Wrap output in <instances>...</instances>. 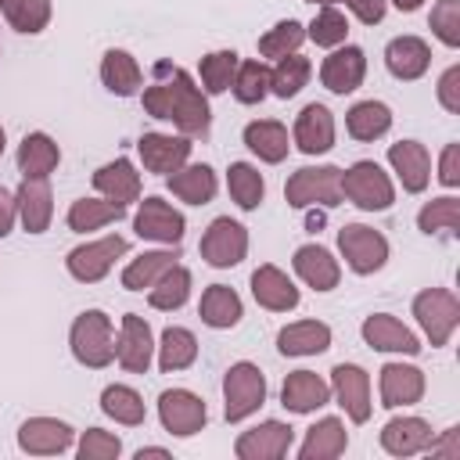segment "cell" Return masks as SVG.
I'll use <instances>...</instances> for the list:
<instances>
[{"label":"cell","instance_id":"cell-1","mask_svg":"<svg viewBox=\"0 0 460 460\" xmlns=\"http://www.w3.org/2000/svg\"><path fill=\"white\" fill-rule=\"evenodd\" d=\"M151 72H155V83L144 86L140 93L144 111L151 119L172 122L183 137H208L212 111H208L201 86H194V79L180 65H169V61H158Z\"/></svg>","mask_w":460,"mask_h":460},{"label":"cell","instance_id":"cell-27","mask_svg":"<svg viewBox=\"0 0 460 460\" xmlns=\"http://www.w3.org/2000/svg\"><path fill=\"white\" fill-rule=\"evenodd\" d=\"M61 162V147L47 133H25L18 144V172L22 180H47Z\"/></svg>","mask_w":460,"mask_h":460},{"label":"cell","instance_id":"cell-3","mask_svg":"<svg viewBox=\"0 0 460 460\" xmlns=\"http://www.w3.org/2000/svg\"><path fill=\"white\" fill-rule=\"evenodd\" d=\"M341 198H349L363 212H385L395 201V187L377 162L363 158V162H352L349 169H341Z\"/></svg>","mask_w":460,"mask_h":460},{"label":"cell","instance_id":"cell-49","mask_svg":"<svg viewBox=\"0 0 460 460\" xmlns=\"http://www.w3.org/2000/svg\"><path fill=\"white\" fill-rule=\"evenodd\" d=\"M305 36H309L316 47H331V50H334V47L345 43V36H349V22H345V14H341L334 4H327V7H320L316 18L309 22Z\"/></svg>","mask_w":460,"mask_h":460},{"label":"cell","instance_id":"cell-15","mask_svg":"<svg viewBox=\"0 0 460 460\" xmlns=\"http://www.w3.org/2000/svg\"><path fill=\"white\" fill-rule=\"evenodd\" d=\"M137 155L144 162V169L158 172V176H169L176 172L180 165H187L190 158V137H172V133H144L137 140Z\"/></svg>","mask_w":460,"mask_h":460},{"label":"cell","instance_id":"cell-30","mask_svg":"<svg viewBox=\"0 0 460 460\" xmlns=\"http://www.w3.org/2000/svg\"><path fill=\"white\" fill-rule=\"evenodd\" d=\"M165 187L180 198V201H187V205H208L212 198H216V172L205 165V162H198V165H180L176 172H169L165 176Z\"/></svg>","mask_w":460,"mask_h":460},{"label":"cell","instance_id":"cell-40","mask_svg":"<svg viewBox=\"0 0 460 460\" xmlns=\"http://www.w3.org/2000/svg\"><path fill=\"white\" fill-rule=\"evenodd\" d=\"M194 359H198V338L187 327H165L162 331V345H158V367H162V374L187 370Z\"/></svg>","mask_w":460,"mask_h":460},{"label":"cell","instance_id":"cell-9","mask_svg":"<svg viewBox=\"0 0 460 460\" xmlns=\"http://www.w3.org/2000/svg\"><path fill=\"white\" fill-rule=\"evenodd\" d=\"M201 259L208 262V266H216V270H230V266H237L244 255H248V230L237 223V219H230V216H219V219H212L208 223V230L201 234Z\"/></svg>","mask_w":460,"mask_h":460},{"label":"cell","instance_id":"cell-38","mask_svg":"<svg viewBox=\"0 0 460 460\" xmlns=\"http://www.w3.org/2000/svg\"><path fill=\"white\" fill-rule=\"evenodd\" d=\"M122 216H126V205H119V201H108V198H79L68 208V230H75V234L101 230V226H108V223H115Z\"/></svg>","mask_w":460,"mask_h":460},{"label":"cell","instance_id":"cell-6","mask_svg":"<svg viewBox=\"0 0 460 460\" xmlns=\"http://www.w3.org/2000/svg\"><path fill=\"white\" fill-rule=\"evenodd\" d=\"M338 248H341V259L349 262V270L359 277H370L388 262L385 234L374 226H363V223H345L338 230Z\"/></svg>","mask_w":460,"mask_h":460},{"label":"cell","instance_id":"cell-12","mask_svg":"<svg viewBox=\"0 0 460 460\" xmlns=\"http://www.w3.org/2000/svg\"><path fill=\"white\" fill-rule=\"evenodd\" d=\"M331 392L341 402V410L349 413L352 424H367L370 420V374L356 363H338L331 370Z\"/></svg>","mask_w":460,"mask_h":460},{"label":"cell","instance_id":"cell-24","mask_svg":"<svg viewBox=\"0 0 460 460\" xmlns=\"http://www.w3.org/2000/svg\"><path fill=\"white\" fill-rule=\"evenodd\" d=\"M385 65L395 79L402 83H413L428 72L431 65V47L420 40V36H395L388 47H385Z\"/></svg>","mask_w":460,"mask_h":460},{"label":"cell","instance_id":"cell-51","mask_svg":"<svg viewBox=\"0 0 460 460\" xmlns=\"http://www.w3.org/2000/svg\"><path fill=\"white\" fill-rule=\"evenodd\" d=\"M119 453H122V442L104 428H86L83 438H79V456L83 460H115Z\"/></svg>","mask_w":460,"mask_h":460},{"label":"cell","instance_id":"cell-19","mask_svg":"<svg viewBox=\"0 0 460 460\" xmlns=\"http://www.w3.org/2000/svg\"><path fill=\"white\" fill-rule=\"evenodd\" d=\"M388 162H392V169H395V176H399L406 194H420L428 187V180H431V155H428V147L420 140L392 144L388 147Z\"/></svg>","mask_w":460,"mask_h":460},{"label":"cell","instance_id":"cell-50","mask_svg":"<svg viewBox=\"0 0 460 460\" xmlns=\"http://www.w3.org/2000/svg\"><path fill=\"white\" fill-rule=\"evenodd\" d=\"M431 32L446 47H460V0H438L431 7Z\"/></svg>","mask_w":460,"mask_h":460},{"label":"cell","instance_id":"cell-4","mask_svg":"<svg viewBox=\"0 0 460 460\" xmlns=\"http://www.w3.org/2000/svg\"><path fill=\"white\" fill-rule=\"evenodd\" d=\"M284 198L291 208H334L341 201V169L338 165H305L298 172H291V180L284 183Z\"/></svg>","mask_w":460,"mask_h":460},{"label":"cell","instance_id":"cell-23","mask_svg":"<svg viewBox=\"0 0 460 460\" xmlns=\"http://www.w3.org/2000/svg\"><path fill=\"white\" fill-rule=\"evenodd\" d=\"M327 399H331V385L313 370H291L280 385V402L291 413H313L327 406Z\"/></svg>","mask_w":460,"mask_h":460},{"label":"cell","instance_id":"cell-5","mask_svg":"<svg viewBox=\"0 0 460 460\" xmlns=\"http://www.w3.org/2000/svg\"><path fill=\"white\" fill-rule=\"evenodd\" d=\"M262 402H266V377H262V370L255 363H248V359L234 363L226 370V377H223V413H226V420L237 424V420L252 417Z\"/></svg>","mask_w":460,"mask_h":460},{"label":"cell","instance_id":"cell-28","mask_svg":"<svg viewBox=\"0 0 460 460\" xmlns=\"http://www.w3.org/2000/svg\"><path fill=\"white\" fill-rule=\"evenodd\" d=\"M431 442V424L420 417H395L381 428V446L392 456H413L424 453Z\"/></svg>","mask_w":460,"mask_h":460},{"label":"cell","instance_id":"cell-59","mask_svg":"<svg viewBox=\"0 0 460 460\" xmlns=\"http://www.w3.org/2000/svg\"><path fill=\"white\" fill-rule=\"evenodd\" d=\"M4 144H7V137H4V126H0V155H4Z\"/></svg>","mask_w":460,"mask_h":460},{"label":"cell","instance_id":"cell-44","mask_svg":"<svg viewBox=\"0 0 460 460\" xmlns=\"http://www.w3.org/2000/svg\"><path fill=\"white\" fill-rule=\"evenodd\" d=\"M0 11L14 32H29V36L43 32L50 22V0H0Z\"/></svg>","mask_w":460,"mask_h":460},{"label":"cell","instance_id":"cell-39","mask_svg":"<svg viewBox=\"0 0 460 460\" xmlns=\"http://www.w3.org/2000/svg\"><path fill=\"white\" fill-rule=\"evenodd\" d=\"M190 298V270L187 266H169L151 288H147V302H151V309H165V313H172V309H180L183 302Z\"/></svg>","mask_w":460,"mask_h":460},{"label":"cell","instance_id":"cell-55","mask_svg":"<svg viewBox=\"0 0 460 460\" xmlns=\"http://www.w3.org/2000/svg\"><path fill=\"white\" fill-rule=\"evenodd\" d=\"M14 219H18V201H14V194L7 187H0V237L11 234Z\"/></svg>","mask_w":460,"mask_h":460},{"label":"cell","instance_id":"cell-56","mask_svg":"<svg viewBox=\"0 0 460 460\" xmlns=\"http://www.w3.org/2000/svg\"><path fill=\"white\" fill-rule=\"evenodd\" d=\"M456 435H460V428H449V431H446V438H442L438 446H435V442H428V449H431V453H442V456H453V460H456V456H460V449H456Z\"/></svg>","mask_w":460,"mask_h":460},{"label":"cell","instance_id":"cell-20","mask_svg":"<svg viewBox=\"0 0 460 460\" xmlns=\"http://www.w3.org/2000/svg\"><path fill=\"white\" fill-rule=\"evenodd\" d=\"M295 144L302 155H323L334 147V115L323 108V104H305L295 119V129H291Z\"/></svg>","mask_w":460,"mask_h":460},{"label":"cell","instance_id":"cell-34","mask_svg":"<svg viewBox=\"0 0 460 460\" xmlns=\"http://www.w3.org/2000/svg\"><path fill=\"white\" fill-rule=\"evenodd\" d=\"M101 83L115 93V97H133L137 90H140V83H144V72H140V65H137V58L129 54V50H108L104 58H101Z\"/></svg>","mask_w":460,"mask_h":460},{"label":"cell","instance_id":"cell-17","mask_svg":"<svg viewBox=\"0 0 460 460\" xmlns=\"http://www.w3.org/2000/svg\"><path fill=\"white\" fill-rule=\"evenodd\" d=\"M72 435L75 431L58 417H29L18 428V449L32 456H54L72 446Z\"/></svg>","mask_w":460,"mask_h":460},{"label":"cell","instance_id":"cell-16","mask_svg":"<svg viewBox=\"0 0 460 460\" xmlns=\"http://www.w3.org/2000/svg\"><path fill=\"white\" fill-rule=\"evenodd\" d=\"M363 75H367V54L359 47H352V43L334 47L323 58V65H320V83L331 93H352V90H359Z\"/></svg>","mask_w":460,"mask_h":460},{"label":"cell","instance_id":"cell-21","mask_svg":"<svg viewBox=\"0 0 460 460\" xmlns=\"http://www.w3.org/2000/svg\"><path fill=\"white\" fill-rule=\"evenodd\" d=\"M359 331H363V341H367L370 349H377V352H402V356H417V352H420L417 334H413L410 327H402V323H399L395 316H388V313L367 316Z\"/></svg>","mask_w":460,"mask_h":460},{"label":"cell","instance_id":"cell-31","mask_svg":"<svg viewBox=\"0 0 460 460\" xmlns=\"http://www.w3.org/2000/svg\"><path fill=\"white\" fill-rule=\"evenodd\" d=\"M277 349L284 356H316L331 349V327L320 320H295L277 334Z\"/></svg>","mask_w":460,"mask_h":460},{"label":"cell","instance_id":"cell-43","mask_svg":"<svg viewBox=\"0 0 460 460\" xmlns=\"http://www.w3.org/2000/svg\"><path fill=\"white\" fill-rule=\"evenodd\" d=\"M309 75H313V61L309 58H302L298 50L295 54H288V58H280L277 61V68L270 72V93H277V97H295L305 83H309Z\"/></svg>","mask_w":460,"mask_h":460},{"label":"cell","instance_id":"cell-53","mask_svg":"<svg viewBox=\"0 0 460 460\" xmlns=\"http://www.w3.org/2000/svg\"><path fill=\"white\" fill-rule=\"evenodd\" d=\"M438 180H442L446 187H456V183H460V144H446V147H442Z\"/></svg>","mask_w":460,"mask_h":460},{"label":"cell","instance_id":"cell-41","mask_svg":"<svg viewBox=\"0 0 460 460\" xmlns=\"http://www.w3.org/2000/svg\"><path fill=\"white\" fill-rule=\"evenodd\" d=\"M226 190H230V198L237 201V208L255 212V208L262 205L266 180H262V172H259L255 165H248V162H234L230 172H226Z\"/></svg>","mask_w":460,"mask_h":460},{"label":"cell","instance_id":"cell-54","mask_svg":"<svg viewBox=\"0 0 460 460\" xmlns=\"http://www.w3.org/2000/svg\"><path fill=\"white\" fill-rule=\"evenodd\" d=\"M345 7L363 22V25H377L388 11V0H345Z\"/></svg>","mask_w":460,"mask_h":460},{"label":"cell","instance_id":"cell-36","mask_svg":"<svg viewBox=\"0 0 460 460\" xmlns=\"http://www.w3.org/2000/svg\"><path fill=\"white\" fill-rule=\"evenodd\" d=\"M241 295L234 291V288H226V284H212V288H205V295H201V305H198V316H201V323H208V327H216V331H226V327H234L237 320H241Z\"/></svg>","mask_w":460,"mask_h":460},{"label":"cell","instance_id":"cell-11","mask_svg":"<svg viewBox=\"0 0 460 460\" xmlns=\"http://www.w3.org/2000/svg\"><path fill=\"white\" fill-rule=\"evenodd\" d=\"M133 230L144 237V241H158V244H180L183 241V230H187V219L183 212H176L169 201L162 198H144L137 216H133Z\"/></svg>","mask_w":460,"mask_h":460},{"label":"cell","instance_id":"cell-52","mask_svg":"<svg viewBox=\"0 0 460 460\" xmlns=\"http://www.w3.org/2000/svg\"><path fill=\"white\" fill-rule=\"evenodd\" d=\"M438 101L446 111H460V65H449L438 79Z\"/></svg>","mask_w":460,"mask_h":460},{"label":"cell","instance_id":"cell-37","mask_svg":"<svg viewBox=\"0 0 460 460\" xmlns=\"http://www.w3.org/2000/svg\"><path fill=\"white\" fill-rule=\"evenodd\" d=\"M345 129L352 140H377L392 129V111L385 101H359L345 115Z\"/></svg>","mask_w":460,"mask_h":460},{"label":"cell","instance_id":"cell-22","mask_svg":"<svg viewBox=\"0 0 460 460\" xmlns=\"http://www.w3.org/2000/svg\"><path fill=\"white\" fill-rule=\"evenodd\" d=\"M252 295H255V302L262 305V309H270V313H288V309H295L298 305V288L291 284V277L280 270V266H259L255 273H252Z\"/></svg>","mask_w":460,"mask_h":460},{"label":"cell","instance_id":"cell-48","mask_svg":"<svg viewBox=\"0 0 460 460\" xmlns=\"http://www.w3.org/2000/svg\"><path fill=\"white\" fill-rule=\"evenodd\" d=\"M417 226L431 237V234H456L460 226V201L456 198H435L417 212Z\"/></svg>","mask_w":460,"mask_h":460},{"label":"cell","instance_id":"cell-7","mask_svg":"<svg viewBox=\"0 0 460 460\" xmlns=\"http://www.w3.org/2000/svg\"><path fill=\"white\" fill-rule=\"evenodd\" d=\"M413 316H417V323L424 327L431 349H442V345L453 338L456 323H460V302H456V295L446 291V288H428V291H420V295L413 298Z\"/></svg>","mask_w":460,"mask_h":460},{"label":"cell","instance_id":"cell-58","mask_svg":"<svg viewBox=\"0 0 460 460\" xmlns=\"http://www.w3.org/2000/svg\"><path fill=\"white\" fill-rule=\"evenodd\" d=\"M392 4H395L399 11H406V14H410V11H417V7L424 4V0H392Z\"/></svg>","mask_w":460,"mask_h":460},{"label":"cell","instance_id":"cell-35","mask_svg":"<svg viewBox=\"0 0 460 460\" xmlns=\"http://www.w3.org/2000/svg\"><path fill=\"white\" fill-rule=\"evenodd\" d=\"M176 259H180V244H165V248H158V252L137 255V259L122 270V288H126V291H144V288H151L169 266H176Z\"/></svg>","mask_w":460,"mask_h":460},{"label":"cell","instance_id":"cell-42","mask_svg":"<svg viewBox=\"0 0 460 460\" xmlns=\"http://www.w3.org/2000/svg\"><path fill=\"white\" fill-rule=\"evenodd\" d=\"M101 410H104L111 420L126 424V428H137V424H144V417H147L140 392H133L129 385H108V388L101 392Z\"/></svg>","mask_w":460,"mask_h":460},{"label":"cell","instance_id":"cell-26","mask_svg":"<svg viewBox=\"0 0 460 460\" xmlns=\"http://www.w3.org/2000/svg\"><path fill=\"white\" fill-rule=\"evenodd\" d=\"M18 219L25 226V234H43L54 219V194H50V183L47 180H22L18 194Z\"/></svg>","mask_w":460,"mask_h":460},{"label":"cell","instance_id":"cell-60","mask_svg":"<svg viewBox=\"0 0 460 460\" xmlns=\"http://www.w3.org/2000/svg\"><path fill=\"white\" fill-rule=\"evenodd\" d=\"M309 4H320V7H327V4H338V0H309Z\"/></svg>","mask_w":460,"mask_h":460},{"label":"cell","instance_id":"cell-32","mask_svg":"<svg viewBox=\"0 0 460 460\" xmlns=\"http://www.w3.org/2000/svg\"><path fill=\"white\" fill-rule=\"evenodd\" d=\"M244 144H248L252 155H259V162H270V165L284 162L288 151H291L288 129L277 119H255V122H248L244 126Z\"/></svg>","mask_w":460,"mask_h":460},{"label":"cell","instance_id":"cell-8","mask_svg":"<svg viewBox=\"0 0 460 460\" xmlns=\"http://www.w3.org/2000/svg\"><path fill=\"white\" fill-rule=\"evenodd\" d=\"M126 248H129V241L122 234H108V237H97V241H86V244L72 248L68 259H65V266H68V273L75 280L97 284V280L108 277V270L115 266V259L126 255Z\"/></svg>","mask_w":460,"mask_h":460},{"label":"cell","instance_id":"cell-47","mask_svg":"<svg viewBox=\"0 0 460 460\" xmlns=\"http://www.w3.org/2000/svg\"><path fill=\"white\" fill-rule=\"evenodd\" d=\"M230 90H234V97H237L241 104H259V101L270 93V68H266L259 58L241 61V65H237V75H234V83H230Z\"/></svg>","mask_w":460,"mask_h":460},{"label":"cell","instance_id":"cell-18","mask_svg":"<svg viewBox=\"0 0 460 460\" xmlns=\"http://www.w3.org/2000/svg\"><path fill=\"white\" fill-rule=\"evenodd\" d=\"M377 388H381V406H388V410L413 406L424 395V370L410 367V363H385Z\"/></svg>","mask_w":460,"mask_h":460},{"label":"cell","instance_id":"cell-13","mask_svg":"<svg viewBox=\"0 0 460 460\" xmlns=\"http://www.w3.org/2000/svg\"><path fill=\"white\" fill-rule=\"evenodd\" d=\"M151 356H155V338H151L147 320L137 316V313H126L122 323H119V341H115L119 367L129 370V374H147Z\"/></svg>","mask_w":460,"mask_h":460},{"label":"cell","instance_id":"cell-46","mask_svg":"<svg viewBox=\"0 0 460 460\" xmlns=\"http://www.w3.org/2000/svg\"><path fill=\"white\" fill-rule=\"evenodd\" d=\"M237 65H241L237 50H212V54H205L201 58V86H205V93H226L234 75H237Z\"/></svg>","mask_w":460,"mask_h":460},{"label":"cell","instance_id":"cell-57","mask_svg":"<svg viewBox=\"0 0 460 460\" xmlns=\"http://www.w3.org/2000/svg\"><path fill=\"white\" fill-rule=\"evenodd\" d=\"M144 456H169L165 449H158V446H147V449H137V460H144Z\"/></svg>","mask_w":460,"mask_h":460},{"label":"cell","instance_id":"cell-25","mask_svg":"<svg viewBox=\"0 0 460 460\" xmlns=\"http://www.w3.org/2000/svg\"><path fill=\"white\" fill-rule=\"evenodd\" d=\"M291 266H295V273H298L313 291H331V288H338V280H341V266H338V259H334L323 244H302V248H295Z\"/></svg>","mask_w":460,"mask_h":460},{"label":"cell","instance_id":"cell-14","mask_svg":"<svg viewBox=\"0 0 460 460\" xmlns=\"http://www.w3.org/2000/svg\"><path fill=\"white\" fill-rule=\"evenodd\" d=\"M295 442V428L284 420H262L252 431L237 435L234 453L241 460H280Z\"/></svg>","mask_w":460,"mask_h":460},{"label":"cell","instance_id":"cell-45","mask_svg":"<svg viewBox=\"0 0 460 460\" xmlns=\"http://www.w3.org/2000/svg\"><path fill=\"white\" fill-rule=\"evenodd\" d=\"M302 40H305V25L302 22H295V18H284V22H277L270 32H262L259 36V54L262 58H288V54H295L298 47H302Z\"/></svg>","mask_w":460,"mask_h":460},{"label":"cell","instance_id":"cell-2","mask_svg":"<svg viewBox=\"0 0 460 460\" xmlns=\"http://www.w3.org/2000/svg\"><path fill=\"white\" fill-rule=\"evenodd\" d=\"M68 345H72V356L90 367V370H101L115 359V327H111V316L101 313V309H86L75 316L72 331H68Z\"/></svg>","mask_w":460,"mask_h":460},{"label":"cell","instance_id":"cell-10","mask_svg":"<svg viewBox=\"0 0 460 460\" xmlns=\"http://www.w3.org/2000/svg\"><path fill=\"white\" fill-rule=\"evenodd\" d=\"M158 420L176 438H190V435H198L205 428L208 410H205L201 395H194L187 388H169V392L158 395Z\"/></svg>","mask_w":460,"mask_h":460},{"label":"cell","instance_id":"cell-29","mask_svg":"<svg viewBox=\"0 0 460 460\" xmlns=\"http://www.w3.org/2000/svg\"><path fill=\"white\" fill-rule=\"evenodd\" d=\"M93 187L108 198V201H119V205H129L140 198V172L133 169L129 158H115L108 165H101L93 172Z\"/></svg>","mask_w":460,"mask_h":460},{"label":"cell","instance_id":"cell-33","mask_svg":"<svg viewBox=\"0 0 460 460\" xmlns=\"http://www.w3.org/2000/svg\"><path fill=\"white\" fill-rule=\"evenodd\" d=\"M349 446V435H345V424L338 417H320L309 431H305V442L298 446V456L302 460H334L341 456Z\"/></svg>","mask_w":460,"mask_h":460}]
</instances>
